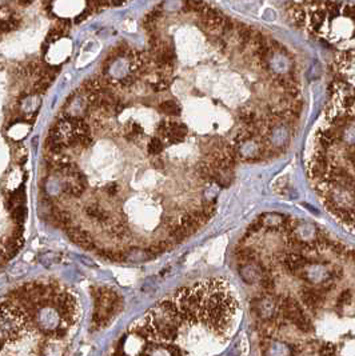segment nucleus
<instances>
[{
	"mask_svg": "<svg viewBox=\"0 0 355 356\" xmlns=\"http://www.w3.org/2000/svg\"><path fill=\"white\" fill-rule=\"evenodd\" d=\"M151 87L154 91H156V92H162V91H164V89H167L168 80L167 79H164V77L158 76V80L152 81Z\"/></svg>",
	"mask_w": 355,
	"mask_h": 356,
	"instance_id": "18",
	"label": "nucleus"
},
{
	"mask_svg": "<svg viewBox=\"0 0 355 356\" xmlns=\"http://www.w3.org/2000/svg\"><path fill=\"white\" fill-rule=\"evenodd\" d=\"M86 190V183H82L76 180V179H72L71 182H67L63 187V192L68 196H72V198H79L82 196L83 192Z\"/></svg>",
	"mask_w": 355,
	"mask_h": 356,
	"instance_id": "9",
	"label": "nucleus"
},
{
	"mask_svg": "<svg viewBox=\"0 0 355 356\" xmlns=\"http://www.w3.org/2000/svg\"><path fill=\"white\" fill-rule=\"evenodd\" d=\"M301 298L303 303L311 310L318 308L325 300L323 290H319V288H303L301 292Z\"/></svg>",
	"mask_w": 355,
	"mask_h": 356,
	"instance_id": "5",
	"label": "nucleus"
},
{
	"mask_svg": "<svg viewBox=\"0 0 355 356\" xmlns=\"http://www.w3.org/2000/svg\"><path fill=\"white\" fill-rule=\"evenodd\" d=\"M91 11H92V9H91L90 7H88V8H87L86 11H83V12L80 13L79 16L75 17V23H76V24H79V23H82V21L84 20V19H87V17H88V15L91 13Z\"/></svg>",
	"mask_w": 355,
	"mask_h": 356,
	"instance_id": "22",
	"label": "nucleus"
},
{
	"mask_svg": "<svg viewBox=\"0 0 355 356\" xmlns=\"http://www.w3.org/2000/svg\"><path fill=\"white\" fill-rule=\"evenodd\" d=\"M158 134L162 140H166L170 144L183 142V139L187 135V127L182 123L170 122V120H163L158 124Z\"/></svg>",
	"mask_w": 355,
	"mask_h": 356,
	"instance_id": "3",
	"label": "nucleus"
},
{
	"mask_svg": "<svg viewBox=\"0 0 355 356\" xmlns=\"http://www.w3.org/2000/svg\"><path fill=\"white\" fill-rule=\"evenodd\" d=\"M143 134V128L142 126L136 122H130L126 126V138L128 140H134V139H138L139 136H142Z\"/></svg>",
	"mask_w": 355,
	"mask_h": 356,
	"instance_id": "12",
	"label": "nucleus"
},
{
	"mask_svg": "<svg viewBox=\"0 0 355 356\" xmlns=\"http://www.w3.org/2000/svg\"><path fill=\"white\" fill-rule=\"evenodd\" d=\"M351 224H353V227H354V230H355V214H354V218H353V220H351Z\"/></svg>",
	"mask_w": 355,
	"mask_h": 356,
	"instance_id": "25",
	"label": "nucleus"
},
{
	"mask_svg": "<svg viewBox=\"0 0 355 356\" xmlns=\"http://www.w3.org/2000/svg\"><path fill=\"white\" fill-rule=\"evenodd\" d=\"M351 292L350 291H345L341 294L338 299V306H347V304L351 303Z\"/></svg>",
	"mask_w": 355,
	"mask_h": 356,
	"instance_id": "19",
	"label": "nucleus"
},
{
	"mask_svg": "<svg viewBox=\"0 0 355 356\" xmlns=\"http://www.w3.org/2000/svg\"><path fill=\"white\" fill-rule=\"evenodd\" d=\"M17 1H19V4H21V5H28L32 3L33 0H17Z\"/></svg>",
	"mask_w": 355,
	"mask_h": 356,
	"instance_id": "24",
	"label": "nucleus"
},
{
	"mask_svg": "<svg viewBox=\"0 0 355 356\" xmlns=\"http://www.w3.org/2000/svg\"><path fill=\"white\" fill-rule=\"evenodd\" d=\"M254 311L263 320H274L281 312V302H278L273 294H266L253 302Z\"/></svg>",
	"mask_w": 355,
	"mask_h": 356,
	"instance_id": "2",
	"label": "nucleus"
},
{
	"mask_svg": "<svg viewBox=\"0 0 355 356\" xmlns=\"http://www.w3.org/2000/svg\"><path fill=\"white\" fill-rule=\"evenodd\" d=\"M106 192L110 195V196H115V195L119 192V186L116 183H110V184L106 187Z\"/></svg>",
	"mask_w": 355,
	"mask_h": 356,
	"instance_id": "21",
	"label": "nucleus"
},
{
	"mask_svg": "<svg viewBox=\"0 0 355 356\" xmlns=\"http://www.w3.org/2000/svg\"><path fill=\"white\" fill-rule=\"evenodd\" d=\"M184 4H186V8L187 9L199 13H204L208 8H210V7L204 3L203 0H186Z\"/></svg>",
	"mask_w": 355,
	"mask_h": 356,
	"instance_id": "13",
	"label": "nucleus"
},
{
	"mask_svg": "<svg viewBox=\"0 0 355 356\" xmlns=\"http://www.w3.org/2000/svg\"><path fill=\"white\" fill-rule=\"evenodd\" d=\"M84 212H86L88 218L94 219L95 222L102 223V224L108 222V219H110L108 218V212L100 206H98V204H90V206H87L86 208H84Z\"/></svg>",
	"mask_w": 355,
	"mask_h": 356,
	"instance_id": "8",
	"label": "nucleus"
},
{
	"mask_svg": "<svg viewBox=\"0 0 355 356\" xmlns=\"http://www.w3.org/2000/svg\"><path fill=\"white\" fill-rule=\"evenodd\" d=\"M67 235H68V238L74 243H76L78 246L84 248V250H92L95 247L94 242H92L91 236L86 231L79 230L76 227H71V228H67Z\"/></svg>",
	"mask_w": 355,
	"mask_h": 356,
	"instance_id": "6",
	"label": "nucleus"
},
{
	"mask_svg": "<svg viewBox=\"0 0 355 356\" xmlns=\"http://www.w3.org/2000/svg\"><path fill=\"white\" fill-rule=\"evenodd\" d=\"M163 140L160 138H152L147 144V151L148 154L151 155H159L163 151Z\"/></svg>",
	"mask_w": 355,
	"mask_h": 356,
	"instance_id": "15",
	"label": "nucleus"
},
{
	"mask_svg": "<svg viewBox=\"0 0 355 356\" xmlns=\"http://www.w3.org/2000/svg\"><path fill=\"white\" fill-rule=\"evenodd\" d=\"M321 355L322 356H337V350H335V347L330 346V344H327V346H323V347L321 348Z\"/></svg>",
	"mask_w": 355,
	"mask_h": 356,
	"instance_id": "20",
	"label": "nucleus"
},
{
	"mask_svg": "<svg viewBox=\"0 0 355 356\" xmlns=\"http://www.w3.org/2000/svg\"><path fill=\"white\" fill-rule=\"evenodd\" d=\"M49 83H51V80L49 79H47V77H40L39 80L33 84V92L37 93V95H40V93H44L47 89H48L49 87Z\"/></svg>",
	"mask_w": 355,
	"mask_h": 356,
	"instance_id": "17",
	"label": "nucleus"
},
{
	"mask_svg": "<svg viewBox=\"0 0 355 356\" xmlns=\"http://www.w3.org/2000/svg\"><path fill=\"white\" fill-rule=\"evenodd\" d=\"M307 263H309V259H306L305 256L299 255V254H289L283 259L285 268L289 272H291V274H295V275H298L299 272L306 267Z\"/></svg>",
	"mask_w": 355,
	"mask_h": 356,
	"instance_id": "7",
	"label": "nucleus"
},
{
	"mask_svg": "<svg viewBox=\"0 0 355 356\" xmlns=\"http://www.w3.org/2000/svg\"><path fill=\"white\" fill-rule=\"evenodd\" d=\"M20 25V19L15 13H9L8 16L1 17V32L7 33L15 31Z\"/></svg>",
	"mask_w": 355,
	"mask_h": 356,
	"instance_id": "10",
	"label": "nucleus"
},
{
	"mask_svg": "<svg viewBox=\"0 0 355 356\" xmlns=\"http://www.w3.org/2000/svg\"><path fill=\"white\" fill-rule=\"evenodd\" d=\"M261 223L262 228L266 230H287L290 219L282 214H277V212H269V214H263L261 218L258 219Z\"/></svg>",
	"mask_w": 355,
	"mask_h": 356,
	"instance_id": "4",
	"label": "nucleus"
},
{
	"mask_svg": "<svg viewBox=\"0 0 355 356\" xmlns=\"http://www.w3.org/2000/svg\"><path fill=\"white\" fill-rule=\"evenodd\" d=\"M159 111L167 116H179L180 115V107L172 100H166L160 103Z\"/></svg>",
	"mask_w": 355,
	"mask_h": 356,
	"instance_id": "11",
	"label": "nucleus"
},
{
	"mask_svg": "<svg viewBox=\"0 0 355 356\" xmlns=\"http://www.w3.org/2000/svg\"><path fill=\"white\" fill-rule=\"evenodd\" d=\"M281 314L287 320H290L291 323L295 324V327L299 328L301 331L307 332L310 331L311 324L310 320L305 315L302 307L299 303L293 298H285L281 302Z\"/></svg>",
	"mask_w": 355,
	"mask_h": 356,
	"instance_id": "1",
	"label": "nucleus"
},
{
	"mask_svg": "<svg viewBox=\"0 0 355 356\" xmlns=\"http://www.w3.org/2000/svg\"><path fill=\"white\" fill-rule=\"evenodd\" d=\"M238 259L242 260L243 263H253L255 262V254L250 248H241L237 251Z\"/></svg>",
	"mask_w": 355,
	"mask_h": 356,
	"instance_id": "16",
	"label": "nucleus"
},
{
	"mask_svg": "<svg viewBox=\"0 0 355 356\" xmlns=\"http://www.w3.org/2000/svg\"><path fill=\"white\" fill-rule=\"evenodd\" d=\"M11 215H12L13 223H15L17 227H21V224H23L25 220V216H27V210H25L24 204H21V206H17L16 208H13L12 214Z\"/></svg>",
	"mask_w": 355,
	"mask_h": 356,
	"instance_id": "14",
	"label": "nucleus"
},
{
	"mask_svg": "<svg viewBox=\"0 0 355 356\" xmlns=\"http://www.w3.org/2000/svg\"><path fill=\"white\" fill-rule=\"evenodd\" d=\"M349 160H350V163L353 164V167H354V170H355V151H351V152H349Z\"/></svg>",
	"mask_w": 355,
	"mask_h": 356,
	"instance_id": "23",
	"label": "nucleus"
}]
</instances>
